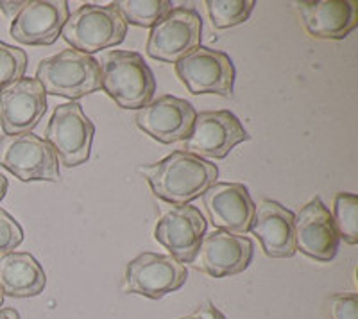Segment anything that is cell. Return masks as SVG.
I'll list each match as a JSON object with an SVG mask.
<instances>
[{
  "label": "cell",
  "mask_w": 358,
  "mask_h": 319,
  "mask_svg": "<svg viewBox=\"0 0 358 319\" xmlns=\"http://www.w3.org/2000/svg\"><path fill=\"white\" fill-rule=\"evenodd\" d=\"M36 79L47 95H59L73 103L101 90V66L94 56L65 49L41 59Z\"/></svg>",
  "instance_id": "obj_3"
},
{
  "label": "cell",
  "mask_w": 358,
  "mask_h": 319,
  "mask_svg": "<svg viewBox=\"0 0 358 319\" xmlns=\"http://www.w3.org/2000/svg\"><path fill=\"white\" fill-rule=\"evenodd\" d=\"M27 70V54L0 40V92L24 78Z\"/></svg>",
  "instance_id": "obj_24"
},
{
  "label": "cell",
  "mask_w": 358,
  "mask_h": 319,
  "mask_svg": "<svg viewBox=\"0 0 358 319\" xmlns=\"http://www.w3.org/2000/svg\"><path fill=\"white\" fill-rule=\"evenodd\" d=\"M245 140H249V135L235 113L228 110L203 111L197 113L194 126L185 139V149L204 160H220Z\"/></svg>",
  "instance_id": "obj_10"
},
{
  "label": "cell",
  "mask_w": 358,
  "mask_h": 319,
  "mask_svg": "<svg viewBox=\"0 0 358 319\" xmlns=\"http://www.w3.org/2000/svg\"><path fill=\"white\" fill-rule=\"evenodd\" d=\"M196 117V108L187 99L162 95L138 110L136 126L158 142L174 143L187 139Z\"/></svg>",
  "instance_id": "obj_15"
},
{
  "label": "cell",
  "mask_w": 358,
  "mask_h": 319,
  "mask_svg": "<svg viewBox=\"0 0 358 319\" xmlns=\"http://www.w3.org/2000/svg\"><path fill=\"white\" fill-rule=\"evenodd\" d=\"M127 24L152 27L172 9L171 0H122L115 2Z\"/></svg>",
  "instance_id": "obj_21"
},
{
  "label": "cell",
  "mask_w": 358,
  "mask_h": 319,
  "mask_svg": "<svg viewBox=\"0 0 358 319\" xmlns=\"http://www.w3.org/2000/svg\"><path fill=\"white\" fill-rule=\"evenodd\" d=\"M294 241L296 250L319 262H330L337 255L341 239L330 210L326 208L319 197H313L296 213Z\"/></svg>",
  "instance_id": "obj_14"
},
{
  "label": "cell",
  "mask_w": 358,
  "mask_h": 319,
  "mask_svg": "<svg viewBox=\"0 0 358 319\" xmlns=\"http://www.w3.org/2000/svg\"><path fill=\"white\" fill-rule=\"evenodd\" d=\"M296 213L287 210L278 201L264 199L255 208L251 222L252 235H257L262 250L271 258H290L296 253L294 241Z\"/></svg>",
  "instance_id": "obj_19"
},
{
  "label": "cell",
  "mask_w": 358,
  "mask_h": 319,
  "mask_svg": "<svg viewBox=\"0 0 358 319\" xmlns=\"http://www.w3.org/2000/svg\"><path fill=\"white\" fill-rule=\"evenodd\" d=\"M95 126L79 103L57 104L45 129V142L65 167H78L90 158Z\"/></svg>",
  "instance_id": "obj_5"
},
{
  "label": "cell",
  "mask_w": 358,
  "mask_h": 319,
  "mask_svg": "<svg viewBox=\"0 0 358 319\" xmlns=\"http://www.w3.org/2000/svg\"><path fill=\"white\" fill-rule=\"evenodd\" d=\"M208 217L215 228L233 235H245L255 217V201L242 183H213L203 194Z\"/></svg>",
  "instance_id": "obj_17"
},
{
  "label": "cell",
  "mask_w": 358,
  "mask_h": 319,
  "mask_svg": "<svg viewBox=\"0 0 358 319\" xmlns=\"http://www.w3.org/2000/svg\"><path fill=\"white\" fill-rule=\"evenodd\" d=\"M330 319H358L357 292H338L328 299Z\"/></svg>",
  "instance_id": "obj_26"
},
{
  "label": "cell",
  "mask_w": 358,
  "mask_h": 319,
  "mask_svg": "<svg viewBox=\"0 0 358 319\" xmlns=\"http://www.w3.org/2000/svg\"><path fill=\"white\" fill-rule=\"evenodd\" d=\"M334 225L338 239L346 244L355 246L358 242V196L350 192H338L334 197Z\"/></svg>",
  "instance_id": "obj_22"
},
{
  "label": "cell",
  "mask_w": 358,
  "mask_h": 319,
  "mask_svg": "<svg viewBox=\"0 0 358 319\" xmlns=\"http://www.w3.org/2000/svg\"><path fill=\"white\" fill-rule=\"evenodd\" d=\"M138 172L156 197L176 206L201 197L219 178L215 164L188 151H174L156 164L140 167Z\"/></svg>",
  "instance_id": "obj_1"
},
{
  "label": "cell",
  "mask_w": 358,
  "mask_h": 319,
  "mask_svg": "<svg viewBox=\"0 0 358 319\" xmlns=\"http://www.w3.org/2000/svg\"><path fill=\"white\" fill-rule=\"evenodd\" d=\"M22 8H24V2H0V9L11 22L15 20Z\"/></svg>",
  "instance_id": "obj_28"
},
{
  "label": "cell",
  "mask_w": 358,
  "mask_h": 319,
  "mask_svg": "<svg viewBox=\"0 0 358 319\" xmlns=\"http://www.w3.org/2000/svg\"><path fill=\"white\" fill-rule=\"evenodd\" d=\"M6 192H8V178L0 172V201L4 199Z\"/></svg>",
  "instance_id": "obj_30"
},
{
  "label": "cell",
  "mask_w": 358,
  "mask_h": 319,
  "mask_svg": "<svg viewBox=\"0 0 358 319\" xmlns=\"http://www.w3.org/2000/svg\"><path fill=\"white\" fill-rule=\"evenodd\" d=\"M179 319H226V318H224L222 312H220L213 303L206 302L203 303V305H199V307L192 312V314L183 316V318H179Z\"/></svg>",
  "instance_id": "obj_27"
},
{
  "label": "cell",
  "mask_w": 358,
  "mask_h": 319,
  "mask_svg": "<svg viewBox=\"0 0 358 319\" xmlns=\"http://www.w3.org/2000/svg\"><path fill=\"white\" fill-rule=\"evenodd\" d=\"M252 253L255 246L249 237L215 229L203 239L192 264L213 278H226L248 269Z\"/></svg>",
  "instance_id": "obj_13"
},
{
  "label": "cell",
  "mask_w": 358,
  "mask_h": 319,
  "mask_svg": "<svg viewBox=\"0 0 358 319\" xmlns=\"http://www.w3.org/2000/svg\"><path fill=\"white\" fill-rule=\"evenodd\" d=\"M127 22L115 4H85L69 15L62 36L73 50L92 56L102 49L122 43Z\"/></svg>",
  "instance_id": "obj_4"
},
{
  "label": "cell",
  "mask_w": 358,
  "mask_h": 319,
  "mask_svg": "<svg viewBox=\"0 0 358 319\" xmlns=\"http://www.w3.org/2000/svg\"><path fill=\"white\" fill-rule=\"evenodd\" d=\"M176 74L194 95L213 94L231 97L236 70L231 57L222 50L199 45L176 63Z\"/></svg>",
  "instance_id": "obj_7"
},
{
  "label": "cell",
  "mask_w": 358,
  "mask_h": 319,
  "mask_svg": "<svg viewBox=\"0 0 358 319\" xmlns=\"http://www.w3.org/2000/svg\"><path fill=\"white\" fill-rule=\"evenodd\" d=\"M0 319H20V314L15 309H0Z\"/></svg>",
  "instance_id": "obj_29"
},
{
  "label": "cell",
  "mask_w": 358,
  "mask_h": 319,
  "mask_svg": "<svg viewBox=\"0 0 358 319\" xmlns=\"http://www.w3.org/2000/svg\"><path fill=\"white\" fill-rule=\"evenodd\" d=\"M47 274L31 253L13 251L0 257V291L11 298H33L43 292Z\"/></svg>",
  "instance_id": "obj_20"
},
{
  "label": "cell",
  "mask_w": 358,
  "mask_h": 319,
  "mask_svg": "<svg viewBox=\"0 0 358 319\" xmlns=\"http://www.w3.org/2000/svg\"><path fill=\"white\" fill-rule=\"evenodd\" d=\"M47 111V94L36 78H22L0 92V127L4 135L33 133Z\"/></svg>",
  "instance_id": "obj_12"
},
{
  "label": "cell",
  "mask_w": 358,
  "mask_h": 319,
  "mask_svg": "<svg viewBox=\"0 0 358 319\" xmlns=\"http://www.w3.org/2000/svg\"><path fill=\"white\" fill-rule=\"evenodd\" d=\"M210 20L215 29H228L248 22L255 0H206Z\"/></svg>",
  "instance_id": "obj_23"
},
{
  "label": "cell",
  "mask_w": 358,
  "mask_h": 319,
  "mask_svg": "<svg viewBox=\"0 0 358 319\" xmlns=\"http://www.w3.org/2000/svg\"><path fill=\"white\" fill-rule=\"evenodd\" d=\"M206 235V219L192 205L172 206L155 228V239L181 264H192Z\"/></svg>",
  "instance_id": "obj_11"
},
{
  "label": "cell",
  "mask_w": 358,
  "mask_h": 319,
  "mask_svg": "<svg viewBox=\"0 0 358 319\" xmlns=\"http://www.w3.org/2000/svg\"><path fill=\"white\" fill-rule=\"evenodd\" d=\"M203 20L192 8H176L151 27L147 40V54L152 59L178 63L201 45Z\"/></svg>",
  "instance_id": "obj_8"
},
{
  "label": "cell",
  "mask_w": 358,
  "mask_h": 319,
  "mask_svg": "<svg viewBox=\"0 0 358 319\" xmlns=\"http://www.w3.org/2000/svg\"><path fill=\"white\" fill-rule=\"evenodd\" d=\"M24 241V229L13 215L0 208V257L13 253Z\"/></svg>",
  "instance_id": "obj_25"
},
{
  "label": "cell",
  "mask_w": 358,
  "mask_h": 319,
  "mask_svg": "<svg viewBox=\"0 0 358 319\" xmlns=\"http://www.w3.org/2000/svg\"><path fill=\"white\" fill-rule=\"evenodd\" d=\"M187 278V266L171 255L142 253L127 264L124 289L129 295L159 299L181 289Z\"/></svg>",
  "instance_id": "obj_9"
},
{
  "label": "cell",
  "mask_w": 358,
  "mask_h": 319,
  "mask_svg": "<svg viewBox=\"0 0 358 319\" xmlns=\"http://www.w3.org/2000/svg\"><path fill=\"white\" fill-rule=\"evenodd\" d=\"M0 167L20 181L59 180V162L45 139L33 133L4 135L0 139Z\"/></svg>",
  "instance_id": "obj_6"
},
{
  "label": "cell",
  "mask_w": 358,
  "mask_h": 319,
  "mask_svg": "<svg viewBox=\"0 0 358 319\" xmlns=\"http://www.w3.org/2000/svg\"><path fill=\"white\" fill-rule=\"evenodd\" d=\"M308 34L319 40H344L358 24L355 0H312L296 2Z\"/></svg>",
  "instance_id": "obj_18"
},
{
  "label": "cell",
  "mask_w": 358,
  "mask_h": 319,
  "mask_svg": "<svg viewBox=\"0 0 358 319\" xmlns=\"http://www.w3.org/2000/svg\"><path fill=\"white\" fill-rule=\"evenodd\" d=\"M99 66L101 88L124 110H142L155 97V74L142 54L110 50L102 56Z\"/></svg>",
  "instance_id": "obj_2"
},
{
  "label": "cell",
  "mask_w": 358,
  "mask_h": 319,
  "mask_svg": "<svg viewBox=\"0 0 358 319\" xmlns=\"http://www.w3.org/2000/svg\"><path fill=\"white\" fill-rule=\"evenodd\" d=\"M2 303H4V295H2V291H0V307H2Z\"/></svg>",
  "instance_id": "obj_31"
},
{
  "label": "cell",
  "mask_w": 358,
  "mask_h": 319,
  "mask_svg": "<svg viewBox=\"0 0 358 319\" xmlns=\"http://www.w3.org/2000/svg\"><path fill=\"white\" fill-rule=\"evenodd\" d=\"M69 15L65 0H29L11 22V36L22 45H52Z\"/></svg>",
  "instance_id": "obj_16"
}]
</instances>
